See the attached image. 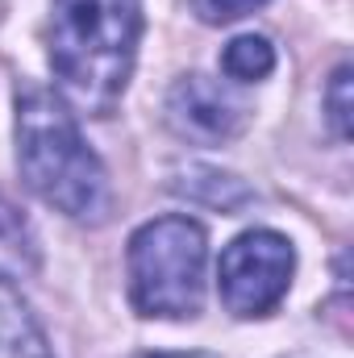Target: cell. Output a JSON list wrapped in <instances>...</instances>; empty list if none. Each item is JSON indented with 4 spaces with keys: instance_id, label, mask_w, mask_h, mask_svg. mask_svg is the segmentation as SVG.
Returning <instances> with one entry per match:
<instances>
[{
    "instance_id": "obj_8",
    "label": "cell",
    "mask_w": 354,
    "mask_h": 358,
    "mask_svg": "<svg viewBox=\"0 0 354 358\" xmlns=\"http://www.w3.org/2000/svg\"><path fill=\"white\" fill-rule=\"evenodd\" d=\"M221 71L238 84H259L275 71V46L263 34H242L221 50Z\"/></svg>"
},
{
    "instance_id": "obj_7",
    "label": "cell",
    "mask_w": 354,
    "mask_h": 358,
    "mask_svg": "<svg viewBox=\"0 0 354 358\" xmlns=\"http://www.w3.org/2000/svg\"><path fill=\"white\" fill-rule=\"evenodd\" d=\"M34 271H38L34 229L8 200H0V279L17 283V279H29Z\"/></svg>"
},
{
    "instance_id": "obj_4",
    "label": "cell",
    "mask_w": 354,
    "mask_h": 358,
    "mask_svg": "<svg viewBox=\"0 0 354 358\" xmlns=\"http://www.w3.org/2000/svg\"><path fill=\"white\" fill-rule=\"evenodd\" d=\"M296 275V246L279 229H246L238 234L217 263V292L221 304L238 321L271 317Z\"/></svg>"
},
{
    "instance_id": "obj_11",
    "label": "cell",
    "mask_w": 354,
    "mask_h": 358,
    "mask_svg": "<svg viewBox=\"0 0 354 358\" xmlns=\"http://www.w3.org/2000/svg\"><path fill=\"white\" fill-rule=\"evenodd\" d=\"M146 358H204V355H146Z\"/></svg>"
},
{
    "instance_id": "obj_5",
    "label": "cell",
    "mask_w": 354,
    "mask_h": 358,
    "mask_svg": "<svg viewBox=\"0 0 354 358\" xmlns=\"http://www.w3.org/2000/svg\"><path fill=\"white\" fill-rule=\"evenodd\" d=\"M163 113H167V125L179 138L196 142V146H225L250 125L246 100L238 92H229L225 84L200 76V71L179 76L171 84Z\"/></svg>"
},
{
    "instance_id": "obj_1",
    "label": "cell",
    "mask_w": 354,
    "mask_h": 358,
    "mask_svg": "<svg viewBox=\"0 0 354 358\" xmlns=\"http://www.w3.org/2000/svg\"><path fill=\"white\" fill-rule=\"evenodd\" d=\"M142 0H55L50 71L76 117H113L134 80Z\"/></svg>"
},
{
    "instance_id": "obj_9",
    "label": "cell",
    "mask_w": 354,
    "mask_h": 358,
    "mask_svg": "<svg viewBox=\"0 0 354 358\" xmlns=\"http://www.w3.org/2000/svg\"><path fill=\"white\" fill-rule=\"evenodd\" d=\"M351 63H342L334 76H330V88H325V121L334 129L338 142H351L354 134V100H351Z\"/></svg>"
},
{
    "instance_id": "obj_6",
    "label": "cell",
    "mask_w": 354,
    "mask_h": 358,
    "mask_svg": "<svg viewBox=\"0 0 354 358\" xmlns=\"http://www.w3.org/2000/svg\"><path fill=\"white\" fill-rule=\"evenodd\" d=\"M0 358H55L42 321L8 279H0Z\"/></svg>"
},
{
    "instance_id": "obj_3",
    "label": "cell",
    "mask_w": 354,
    "mask_h": 358,
    "mask_svg": "<svg viewBox=\"0 0 354 358\" xmlns=\"http://www.w3.org/2000/svg\"><path fill=\"white\" fill-rule=\"evenodd\" d=\"M204 267L208 238L192 217H155L134 229L125 250L129 304L138 317L155 321H192L204 308Z\"/></svg>"
},
{
    "instance_id": "obj_10",
    "label": "cell",
    "mask_w": 354,
    "mask_h": 358,
    "mask_svg": "<svg viewBox=\"0 0 354 358\" xmlns=\"http://www.w3.org/2000/svg\"><path fill=\"white\" fill-rule=\"evenodd\" d=\"M263 4H271V0H192V13L204 25H234V21L250 17Z\"/></svg>"
},
{
    "instance_id": "obj_2",
    "label": "cell",
    "mask_w": 354,
    "mask_h": 358,
    "mask_svg": "<svg viewBox=\"0 0 354 358\" xmlns=\"http://www.w3.org/2000/svg\"><path fill=\"white\" fill-rule=\"evenodd\" d=\"M17 167L25 187L71 217L76 225H104L113 217V183L80 134V117L46 88L17 100Z\"/></svg>"
}]
</instances>
